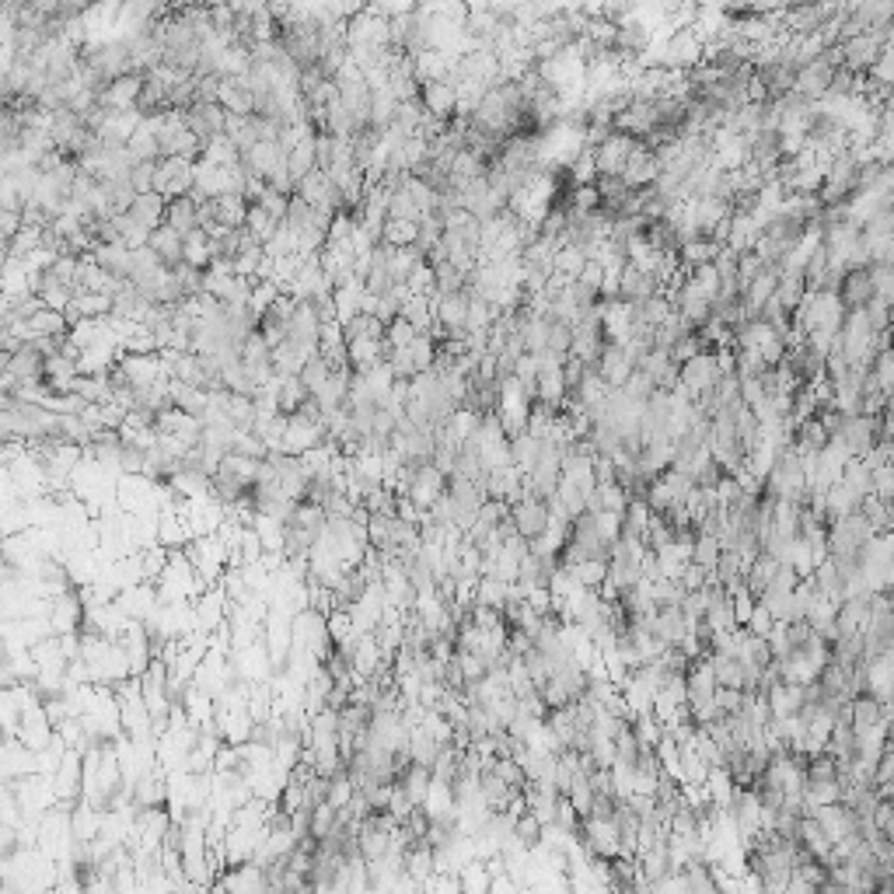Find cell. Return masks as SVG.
<instances>
[{
  "mask_svg": "<svg viewBox=\"0 0 894 894\" xmlns=\"http://www.w3.org/2000/svg\"><path fill=\"white\" fill-rule=\"evenodd\" d=\"M828 441H832V430L825 427L821 416H811L793 430V451L797 454H818L821 447H828Z\"/></svg>",
  "mask_w": 894,
  "mask_h": 894,
  "instance_id": "cell-31",
  "label": "cell"
},
{
  "mask_svg": "<svg viewBox=\"0 0 894 894\" xmlns=\"http://www.w3.org/2000/svg\"><path fill=\"white\" fill-rule=\"evenodd\" d=\"M28 329H32V336H56V339H63L70 332V318H67V311L42 308V311H35V315L28 318Z\"/></svg>",
  "mask_w": 894,
  "mask_h": 894,
  "instance_id": "cell-38",
  "label": "cell"
},
{
  "mask_svg": "<svg viewBox=\"0 0 894 894\" xmlns=\"http://www.w3.org/2000/svg\"><path fill=\"white\" fill-rule=\"evenodd\" d=\"M420 102H423V109H427L430 116L451 119L454 112H458V84H454L451 77H444V81H423L420 84Z\"/></svg>",
  "mask_w": 894,
  "mask_h": 894,
  "instance_id": "cell-22",
  "label": "cell"
},
{
  "mask_svg": "<svg viewBox=\"0 0 894 894\" xmlns=\"http://www.w3.org/2000/svg\"><path fill=\"white\" fill-rule=\"evenodd\" d=\"M772 626H776V615H772L769 608H765L762 601H758L755 612H751V619H748V626H744V629H748L751 636H769V633H772Z\"/></svg>",
  "mask_w": 894,
  "mask_h": 894,
  "instance_id": "cell-56",
  "label": "cell"
},
{
  "mask_svg": "<svg viewBox=\"0 0 894 894\" xmlns=\"http://www.w3.org/2000/svg\"><path fill=\"white\" fill-rule=\"evenodd\" d=\"M217 102L224 105L231 116H252L255 112V91L248 74H227L221 77V91H217Z\"/></svg>",
  "mask_w": 894,
  "mask_h": 894,
  "instance_id": "cell-20",
  "label": "cell"
},
{
  "mask_svg": "<svg viewBox=\"0 0 894 894\" xmlns=\"http://www.w3.org/2000/svg\"><path fill=\"white\" fill-rule=\"evenodd\" d=\"M420 336V329H416L413 322H409L406 315H399V318H392V322H388V346H392V350H402V346H409L413 343V339Z\"/></svg>",
  "mask_w": 894,
  "mask_h": 894,
  "instance_id": "cell-51",
  "label": "cell"
},
{
  "mask_svg": "<svg viewBox=\"0 0 894 894\" xmlns=\"http://www.w3.org/2000/svg\"><path fill=\"white\" fill-rule=\"evenodd\" d=\"M182 116H186L189 130H193L203 144L221 137L227 130V109L221 102H196V105H189V109H182Z\"/></svg>",
  "mask_w": 894,
  "mask_h": 894,
  "instance_id": "cell-16",
  "label": "cell"
},
{
  "mask_svg": "<svg viewBox=\"0 0 894 894\" xmlns=\"http://www.w3.org/2000/svg\"><path fill=\"white\" fill-rule=\"evenodd\" d=\"M133 151L137 161H158L161 158V140H158V126H154V116H144L137 126V133L126 144Z\"/></svg>",
  "mask_w": 894,
  "mask_h": 894,
  "instance_id": "cell-35",
  "label": "cell"
},
{
  "mask_svg": "<svg viewBox=\"0 0 894 894\" xmlns=\"http://www.w3.org/2000/svg\"><path fill=\"white\" fill-rule=\"evenodd\" d=\"M723 378L720 371V360H716V350H702L699 357L685 360V364L678 367V388L688 395V399H699V395H706L709 388H716Z\"/></svg>",
  "mask_w": 894,
  "mask_h": 894,
  "instance_id": "cell-6",
  "label": "cell"
},
{
  "mask_svg": "<svg viewBox=\"0 0 894 894\" xmlns=\"http://www.w3.org/2000/svg\"><path fill=\"white\" fill-rule=\"evenodd\" d=\"M622 392H626L629 399H636V402H643V406H647V399L657 392V381L650 378L647 371H640V367H636V371H633V378H629L626 385H622Z\"/></svg>",
  "mask_w": 894,
  "mask_h": 894,
  "instance_id": "cell-53",
  "label": "cell"
},
{
  "mask_svg": "<svg viewBox=\"0 0 894 894\" xmlns=\"http://www.w3.org/2000/svg\"><path fill=\"white\" fill-rule=\"evenodd\" d=\"M308 385L301 381V374H290V378H283V392H280V406L283 413H297V409L304 406V399H308Z\"/></svg>",
  "mask_w": 894,
  "mask_h": 894,
  "instance_id": "cell-48",
  "label": "cell"
},
{
  "mask_svg": "<svg viewBox=\"0 0 894 894\" xmlns=\"http://www.w3.org/2000/svg\"><path fill=\"white\" fill-rule=\"evenodd\" d=\"M329 633H332V640H336V643H343V640H350V636H357V633H353L350 608H332V612H329Z\"/></svg>",
  "mask_w": 894,
  "mask_h": 894,
  "instance_id": "cell-54",
  "label": "cell"
},
{
  "mask_svg": "<svg viewBox=\"0 0 894 894\" xmlns=\"http://www.w3.org/2000/svg\"><path fill=\"white\" fill-rule=\"evenodd\" d=\"M524 493H528V486H524V472L517 465H503V468L486 472V496L489 500L514 503V500H521Z\"/></svg>",
  "mask_w": 894,
  "mask_h": 894,
  "instance_id": "cell-25",
  "label": "cell"
},
{
  "mask_svg": "<svg viewBox=\"0 0 894 894\" xmlns=\"http://www.w3.org/2000/svg\"><path fill=\"white\" fill-rule=\"evenodd\" d=\"M186 556L193 559L196 573L207 580V587L210 584H221L224 570L231 566V549H227L224 538L217 535V531H214V535H196L193 542L186 545Z\"/></svg>",
  "mask_w": 894,
  "mask_h": 894,
  "instance_id": "cell-4",
  "label": "cell"
},
{
  "mask_svg": "<svg viewBox=\"0 0 894 894\" xmlns=\"http://www.w3.org/2000/svg\"><path fill=\"white\" fill-rule=\"evenodd\" d=\"M280 294H283V287L276 280H255L252 297H248V308H252L255 315H266V311L280 301Z\"/></svg>",
  "mask_w": 894,
  "mask_h": 894,
  "instance_id": "cell-46",
  "label": "cell"
},
{
  "mask_svg": "<svg viewBox=\"0 0 894 894\" xmlns=\"http://www.w3.org/2000/svg\"><path fill=\"white\" fill-rule=\"evenodd\" d=\"M636 144L640 140L629 137V133L622 130H612L605 140H601L598 147H594V161H598V175H622L629 165V158H633Z\"/></svg>",
  "mask_w": 894,
  "mask_h": 894,
  "instance_id": "cell-13",
  "label": "cell"
},
{
  "mask_svg": "<svg viewBox=\"0 0 894 894\" xmlns=\"http://www.w3.org/2000/svg\"><path fill=\"white\" fill-rule=\"evenodd\" d=\"M112 308H116V304H112V294H98V290H77L74 301H70V308H67V318H70V325H74V322H81V318H105V315H112Z\"/></svg>",
  "mask_w": 894,
  "mask_h": 894,
  "instance_id": "cell-30",
  "label": "cell"
},
{
  "mask_svg": "<svg viewBox=\"0 0 894 894\" xmlns=\"http://www.w3.org/2000/svg\"><path fill=\"white\" fill-rule=\"evenodd\" d=\"M654 294H664V283L657 280L654 273H643L640 266H633V262H626V269H622L619 276V297L629 304H640L647 301V297Z\"/></svg>",
  "mask_w": 894,
  "mask_h": 894,
  "instance_id": "cell-23",
  "label": "cell"
},
{
  "mask_svg": "<svg viewBox=\"0 0 894 894\" xmlns=\"http://www.w3.org/2000/svg\"><path fill=\"white\" fill-rule=\"evenodd\" d=\"M626 507H629V489L619 479L598 482V489L587 496V510H619V514H626Z\"/></svg>",
  "mask_w": 894,
  "mask_h": 894,
  "instance_id": "cell-34",
  "label": "cell"
},
{
  "mask_svg": "<svg viewBox=\"0 0 894 894\" xmlns=\"http://www.w3.org/2000/svg\"><path fill=\"white\" fill-rule=\"evenodd\" d=\"M720 556H723V542L716 535H695V549H692V559L699 566H706L709 573L716 570V563H720Z\"/></svg>",
  "mask_w": 894,
  "mask_h": 894,
  "instance_id": "cell-47",
  "label": "cell"
},
{
  "mask_svg": "<svg viewBox=\"0 0 894 894\" xmlns=\"http://www.w3.org/2000/svg\"><path fill=\"white\" fill-rule=\"evenodd\" d=\"M458 877H461V891L465 894H486L489 884H493V874H489L486 860L465 863V867L458 870Z\"/></svg>",
  "mask_w": 894,
  "mask_h": 894,
  "instance_id": "cell-43",
  "label": "cell"
},
{
  "mask_svg": "<svg viewBox=\"0 0 894 894\" xmlns=\"http://www.w3.org/2000/svg\"><path fill=\"white\" fill-rule=\"evenodd\" d=\"M224 468H231L234 475H238L241 482H248V486H255V482H259V475H262V465H266V461L262 458H252V454H238V451H227L224 454V461H221Z\"/></svg>",
  "mask_w": 894,
  "mask_h": 894,
  "instance_id": "cell-42",
  "label": "cell"
},
{
  "mask_svg": "<svg viewBox=\"0 0 894 894\" xmlns=\"http://www.w3.org/2000/svg\"><path fill=\"white\" fill-rule=\"evenodd\" d=\"M874 535H877V528L867 521L863 510L835 517V521H828V556H835V559L860 556Z\"/></svg>",
  "mask_w": 894,
  "mask_h": 894,
  "instance_id": "cell-3",
  "label": "cell"
},
{
  "mask_svg": "<svg viewBox=\"0 0 894 894\" xmlns=\"http://www.w3.org/2000/svg\"><path fill=\"white\" fill-rule=\"evenodd\" d=\"M294 647L311 650V654H318L325 661V654L336 647V640L329 633V615L318 612V608H301L294 615Z\"/></svg>",
  "mask_w": 894,
  "mask_h": 894,
  "instance_id": "cell-7",
  "label": "cell"
},
{
  "mask_svg": "<svg viewBox=\"0 0 894 894\" xmlns=\"http://www.w3.org/2000/svg\"><path fill=\"white\" fill-rule=\"evenodd\" d=\"M542 835H545V825H542V821H538L531 811H524L521 818L514 821V839L521 842V846L535 849L538 842H542Z\"/></svg>",
  "mask_w": 894,
  "mask_h": 894,
  "instance_id": "cell-49",
  "label": "cell"
},
{
  "mask_svg": "<svg viewBox=\"0 0 894 894\" xmlns=\"http://www.w3.org/2000/svg\"><path fill=\"white\" fill-rule=\"evenodd\" d=\"M594 367H598V374L608 381V385H612V388H622L629 378H633L636 360L629 357V350H626V346H622V343H608L605 350H601V360H598V364H594Z\"/></svg>",
  "mask_w": 894,
  "mask_h": 894,
  "instance_id": "cell-24",
  "label": "cell"
},
{
  "mask_svg": "<svg viewBox=\"0 0 894 894\" xmlns=\"http://www.w3.org/2000/svg\"><path fill=\"white\" fill-rule=\"evenodd\" d=\"M566 570L577 577V584L584 587H601L608 577V559H580V563H570Z\"/></svg>",
  "mask_w": 894,
  "mask_h": 894,
  "instance_id": "cell-44",
  "label": "cell"
},
{
  "mask_svg": "<svg viewBox=\"0 0 894 894\" xmlns=\"http://www.w3.org/2000/svg\"><path fill=\"white\" fill-rule=\"evenodd\" d=\"M196 189V158H158V172H154V193L165 200L175 196H189Z\"/></svg>",
  "mask_w": 894,
  "mask_h": 894,
  "instance_id": "cell-8",
  "label": "cell"
},
{
  "mask_svg": "<svg viewBox=\"0 0 894 894\" xmlns=\"http://www.w3.org/2000/svg\"><path fill=\"white\" fill-rule=\"evenodd\" d=\"M287 165H290V175H294V182H301L304 175L315 172V168H318V147H315V137H311V140H301V144H297L294 151H290Z\"/></svg>",
  "mask_w": 894,
  "mask_h": 894,
  "instance_id": "cell-41",
  "label": "cell"
},
{
  "mask_svg": "<svg viewBox=\"0 0 894 894\" xmlns=\"http://www.w3.org/2000/svg\"><path fill=\"white\" fill-rule=\"evenodd\" d=\"M193 612H196V629H200V633H214V629L227 619V612H231V598H227L224 584H210L207 591L193 601Z\"/></svg>",
  "mask_w": 894,
  "mask_h": 894,
  "instance_id": "cell-17",
  "label": "cell"
},
{
  "mask_svg": "<svg viewBox=\"0 0 894 894\" xmlns=\"http://www.w3.org/2000/svg\"><path fill=\"white\" fill-rule=\"evenodd\" d=\"M444 489H447V472H441L434 461H427V465H416L413 482H409V493L406 496H413L416 507L430 510L437 500H441Z\"/></svg>",
  "mask_w": 894,
  "mask_h": 894,
  "instance_id": "cell-19",
  "label": "cell"
},
{
  "mask_svg": "<svg viewBox=\"0 0 894 894\" xmlns=\"http://www.w3.org/2000/svg\"><path fill=\"white\" fill-rule=\"evenodd\" d=\"M119 371L130 378L133 388H147V385H158L165 381V357L161 353H123L119 357Z\"/></svg>",
  "mask_w": 894,
  "mask_h": 894,
  "instance_id": "cell-15",
  "label": "cell"
},
{
  "mask_svg": "<svg viewBox=\"0 0 894 894\" xmlns=\"http://www.w3.org/2000/svg\"><path fill=\"white\" fill-rule=\"evenodd\" d=\"M650 622H654V633L661 636V643H668V647H681L692 636V626H688V615L681 612V605H661L650 615Z\"/></svg>",
  "mask_w": 894,
  "mask_h": 894,
  "instance_id": "cell-26",
  "label": "cell"
},
{
  "mask_svg": "<svg viewBox=\"0 0 894 894\" xmlns=\"http://www.w3.org/2000/svg\"><path fill=\"white\" fill-rule=\"evenodd\" d=\"M283 528H287V559H308V552L325 538L329 510L322 503L301 500L294 514L283 521Z\"/></svg>",
  "mask_w": 894,
  "mask_h": 894,
  "instance_id": "cell-1",
  "label": "cell"
},
{
  "mask_svg": "<svg viewBox=\"0 0 894 894\" xmlns=\"http://www.w3.org/2000/svg\"><path fill=\"white\" fill-rule=\"evenodd\" d=\"M325 441H329V434H325L322 420L301 413V409H297V413H287V434H283V451L287 454H304Z\"/></svg>",
  "mask_w": 894,
  "mask_h": 894,
  "instance_id": "cell-11",
  "label": "cell"
},
{
  "mask_svg": "<svg viewBox=\"0 0 894 894\" xmlns=\"http://www.w3.org/2000/svg\"><path fill=\"white\" fill-rule=\"evenodd\" d=\"M706 580H709V570H706V566L695 563V559L685 566V573H681V587H685V591H702V587H706Z\"/></svg>",
  "mask_w": 894,
  "mask_h": 894,
  "instance_id": "cell-58",
  "label": "cell"
},
{
  "mask_svg": "<svg viewBox=\"0 0 894 894\" xmlns=\"http://www.w3.org/2000/svg\"><path fill=\"white\" fill-rule=\"evenodd\" d=\"M165 224H172L175 231H182V234L196 231V227H200V200H196L193 193H189V196H175V200H168Z\"/></svg>",
  "mask_w": 894,
  "mask_h": 894,
  "instance_id": "cell-33",
  "label": "cell"
},
{
  "mask_svg": "<svg viewBox=\"0 0 894 894\" xmlns=\"http://www.w3.org/2000/svg\"><path fill=\"white\" fill-rule=\"evenodd\" d=\"M765 699H769L772 720H790V716H800V709L807 706V699H811V685H797V681L779 678L776 685L765 692Z\"/></svg>",
  "mask_w": 894,
  "mask_h": 894,
  "instance_id": "cell-14",
  "label": "cell"
},
{
  "mask_svg": "<svg viewBox=\"0 0 894 894\" xmlns=\"http://www.w3.org/2000/svg\"><path fill=\"white\" fill-rule=\"evenodd\" d=\"M510 524H514L517 535H524L528 542H535V538L552 524L549 500H542V496H535V493H524L521 500L510 503Z\"/></svg>",
  "mask_w": 894,
  "mask_h": 894,
  "instance_id": "cell-9",
  "label": "cell"
},
{
  "mask_svg": "<svg viewBox=\"0 0 894 894\" xmlns=\"http://www.w3.org/2000/svg\"><path fill=\"white\" fill-rule=\"evenodd\" d=\"M748 493V489L741 486V482H737V475L734 472H723V479L716 482V503H720V507H737V503H741V496Z\"/></svg>",
  "mask_w": 894,
  "mask_h": 894,
  "instance_id": "cell-52",
  "label": "cell"
},
{
  "mask_svg": "<svg viewBox=\"0 0 894 894\" xmlns=\"http://www.w3.org/2000/svg\"><path fill=\"white\" fill-rule=\"evenodd\" d=\"M147 245L154 248V255H158L161 262H165L168 269L179 266V262H186V234L175 231L172 224H161L151 231V241Z\"/></svg>",
  "mask_w": 894,
  "mask_h": 894,
  "instance_id": "cell-28",
  "label": "cell"
},
{
  "mask_svg": "<svg viewBox=\"0 0 894 894\" xmlns=\"http://www.w3.org/2000/svg\"><path fill=\"white\" fill-rule=\"evenodd\" d=\"M84 622H88V605H84V598H81L77 587H70V591L49 598V626H53L56 636L81 633Z\"/></svg>",
  "mask_w": 894,
  "mask_h": 894,
  "instance_id": "cell-10",
  "label": "cell"
},
{
  "mask_svg": "<svg viewBox=\"0 0 894 894\" xmlns=\"http://www.w3.org/2000/svg\"><path fill=\"white\" fill-rule=\"evenodd\" d=\"M580 842H584L594 856H605V860L622 856V832H619L615 814H587V818L580 821Z\"/></svg>",
  "mask_w": 894,
  "mask_h": 894,
  "instance_id": "cell-5",
  "label": "cell"
},
{
  "mask_svg": "<svg viewBox=\"0 0 894 894\" xmlns=\"http://www.w3.org/2000/svg\"><path fill=\"white\" fill-rule=\"evenodd\" d=\"M587 259H591V255H587L584 248L570 245V241H566V245L556 252V273H563V276H570V280H577V276L584 273Z\"/></svg>",
  "mask_w": 894,
  "mask_h": 894,
  "instance_id": "cell-45",
  "label": "cell"
},
{
  "mask_svg": "<svg viewBox=\"0 0 894 894\" xmlns=\"http://www.w3.org/2000/svg\"><path fill=\"white\" fill-rule=\"evenodd\" d=\"M154 172H158V161H137L130 172V182L137 193H151L154 189Z\"/></svg>",
  "mask_w": 894,
  "mask_h": 894,
  "instance_id": "cell-55",
  "label": "cell"
},
{
  "mask_svg": "<svg viewBox=\"0 0 894 894\" xmlns=\"http://www.w3.org/2000/svg\"><path fill=\"white\" fill-rule=\"evenodd\" d=\"M758 238H762V224H758L751 214H744V210H734V214H730L727 245L734 248V252H751V248L758 245Z\"/></svg>",
  "mask_w": 894,
  "mask_h": 894,
  "instance_id": "cell-32",
  "label": "cell"
},
{
  "mask_svg": "<svg viewBox=\"0 0 894 894\" xmlns=\"http://www.w3.org/2000/svg\"><path fill=\"white\" fill-rule=\"evenodd\" d=\"M126 214L133 217V221L137 224H144L147 231H154V227H161L165 224V214H168V200L161 193H137L133 196V203H130V210H126Z\"/></svg>",
  "mask_w": 894,
  "mask_h": 894,
  "instance_id": "cell-29",
  "label": "cell"
},
{
  "mask_svg": "<svg viewBox=\"0 0 894 894\" xmlns=\"http://www.w3.org/2000/svg\"><path fill=\"white\" fill-rule=\"evenodd\" d=\"M765 493H769L772 500H790V503H800V507L811 500V479H807V465H804V458L793 451V447H786V451L776 458V465H772L769 479H765Z\"/></svg>",
  "mask_w": 894,
  "mask_h": 894,
  "instance_id": "cell-2",
  "label": "cell"
},
{
  "mask_svg": "<svg viewBox=\"0 0 894 894\" xmlns=\"http://www.w3.org/2000/svg\"><path fill=\"white\" fill-rule=\"evenodd\" d=\"M874 493L881 496L884 503H894V465L891 461L881 468H874Z\"/></svg>",
  "mask_w": 894,
  "mask_h": 894,
  "instance_id": "cell-57",
  "label": "cell"
},
{
  "mask_svg": "<svg viewBox=\"0 0 894 894\" xmlns=\"http://www.w3.org/2000/svg\"><path fill=\"white\" fill-rule=\"evenodd\" d=\"M811 814L818 818V825L825 828L828 839H832L835 846L846 842V839H856V835H863L860 832L863 818L846 804V800H835V804H825V807H818V811H811Z\"/></svg>",
  "mask_w": 894,
  "mask_h": 894,
  "instance_id": "cell-12",
  "label": "cell"
},
{
  "mask_svg": "<svg viewBox=\"0 0 894 894\" xmlns=\"http://www.w3.org/2000/svg\"><path fill=\"white\" fill-rule=\"evenodd\" d=\"M839 297H842V304H846V311L867 308V304L877 297V287H874V276H870V266L846 269V273H842V280H839Z\"/></svg>",
  "mask_w": 894,
  "mask_h": 894,
  "instance_id": "cell-18",
  "label": "cell"
},
{
  "mask_svg": "<svg viewBox=\"0 0 894 894\" xmlns=\"http://www.w3.org/2000/svg\"><path fill=\"white\" fill-rule=\"evenodd\" d=\"M444 744L437 741L434 734L427 730V723H416V727H409V755H413V762L420 765H434V758L441 755Z\"/></svg>",
  "mask_w": 894,
  "mask_h": 894,
  "instance_id": "cell-37",
  "label": "cell"
},
{
  "mask_svg": "<svg viewBox=\"0 0 894 894\" xmlns=\"http://www.w3.org/2000/svg\"><path fill=\"white\" fill-rule=\"evenodd\" d=\"M329 378H332V364L322 357V353H315V357H311L308 364H304V371H301V381H304V385H308V392H311V395H315L318 388H322Z\"/></svg>",
  "mask_w": 894,
  "mask_h": 894,
  "instance_id": "cell-50",
  "label": "cell"
},
{
  "mask_svg": "<svg viewBox=\"0 0 894 894\" xmlns=\"http://www.w3.org/2000/svg\"><path fill=\"white\" fill-rule=\"evenodd\" d=\"M140 91H144V74L130 70V74L105 84L102 95H98V105H105V109H137Z\"/></svg>",
  "mask_w": 894,
  "mask_h": 894,
  "instance_id": "cell-21",
  "label": "cell"
},
{
  "mask_svg": "<svg viewBox=\"0 0 894 894\" xmlns=\"http://www.w3.org/2000/svg\"><path fill=\"white\" fill-rule=\"evenodd\" d=\"M280 224H283L280 217H273V214H269V210L262 207V203H248L245 227L255 234V241H262V245H266V241L273 238V234H276V227H280Z\"/></svg>",
  "mask_w": 894,
  "mask_h": 894,
  "instance_id": "cell-39",
  "label": "cell"
},
{
  "mask_svg": "<svg viewBox=\"0 0 894 894\" xmlns=\"http://www.w3.org/2000/svg\"><path fill=\"white\" fill-rule=\"evenodd\" d=\"M381 241L392 248H406L420 241V221H399V217H388L385 231H381Z\"/></svg>",
  "mask_w": 894,
  "mask_h": 894,
  "instance_id": "cell-40",
  "label": "cell"
},
{
  "mask_svg": "<svg viewBox=\"0 0 894 894\" xmlns=\"http://www.w3.org/2000/svg\"><path fill=\"white\" fill-rule=\"evenodd\" d=\"M172 406L186 409V413L193 416H203L210 406V388H200V385H186V381H175L172 378Z\"/></svg>",
  "mask_w": 894,
  "mask_h": 894,
  "instance_id": "cell-36",
  "label": "cell"
},
{
  "mask_svg": "<svg viewBox=\"0 0 894 894\" xmlns=\"http://www.w3.org/2000/svg\"><path fill=\"white\" fill-rule=\"evenodd\" d=\"M346 346H350V367L353 371H371V367L385 364L388 357H392V346H388V339H371V336H353L346 339Z\"/></svg>",
  "mask_w": 894,
  "mask_h": 894,
  "instance_id": "cell-27",
  "label": "cell"
}]
</instances>
